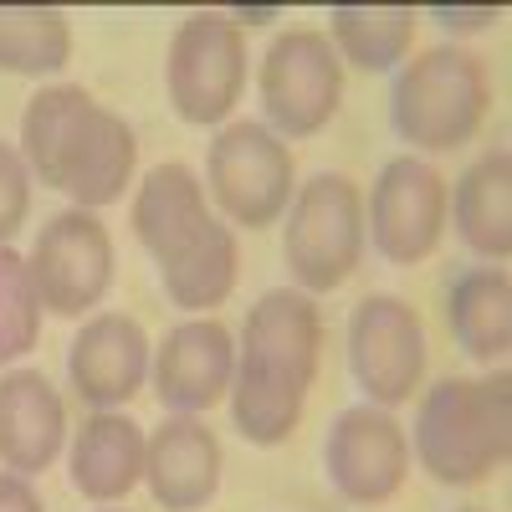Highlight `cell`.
<instances>
[{
  "instance_id": "cell-16",
  "label": "cell",
  "mask_w": 512,
  "mask_h": 512,
  "mask_svg": "<svg viewBox=\"0 0 512 512\" xmlns=\"http://www.w3.org/2000/svg\"><path fill=\"white\" fill-rule=\"evenodd\" d=\"M144 482L164 512H195L221 487V441L195 415H169L144 446Z\"/></svg>"
},
{
  "instance_id": "cell-8",
  "label": "cell",
  "mask_w": 512,
  "mask_h": 512,
  "mask_svg": "<svg viewBox=\"0 0 512 512\" xmlns=\"http://www.w3.org/2000/svg\"><path fill=\"white\" fill-rule=\"evenodd\" d=\"M210 175V195L226 216L246 231H262L277 216H287V205L297 195V169H292V149L272 134L267 123H226L205 159Z\"/></svg>"
},
{
  "instance_id": "cell-4",
  "label": "cell",
  "mask_w": 512,
  "mask_h": 512,
  "mask_svg": "<svg viewBox=\"0 0 512 512\" xmlns=\"http://www.w3.org/2000/svg\"><path fill=\"white\" fill-rule=\"evenodd\" d=\"M512 451V379H441L415 415V461L441 487H477L507 466Z\"/></svg>"
},
{
  "instance_id": "cell-27",
  "label": "cell",
  "mask_w": 512,
  "mask_h": 512,
  "mask_svg": "<svg viewBox=\"0 0 512 512\" xmlns=\"http://www.w3.org/2000/svg\"><path fill=\"white\" fill-rule=\"evenodd\" d=\"M466 512H472V507H466Z\"/></svg>"
},
{
  "instance_id": "cell-23",
  "label": "cell",
  "mask_w": 512,
  "mask_h": 512,
  "mask_svg": "<svg viewBox=\"0 0 512 512\" xmlns=\"http://www.w3.org/2000/svg\"><path fill=\"white\" fill-rule=\"evenodd\" d=\"M41 338V297L31 287L26 256L0 246V369L36 349Z\"/></svg>"
},
{
  "instance_id": "cell-12",
  "label": "cell",
  "mask_w": 512,
  "mask_h": 512,
  "mask_svg": "<svg viewBox=\"0 0 512 512\" xmlns=\"http://www.w3.org/2000/svg\"><path fill=\"white\" fill-rule=\"evenodd\" d=\"M349 369L369 405L390 410L420 390L425 374V328L415 308L395 292H369L349 313Z\"/></svg>"
},
{
  "instance_id": "cell-18",
  "label": "cell",
  "mask_w": 512,
  "mask_h": 512,
  "mask_svg": "<svg viewBox=\"0 0 512 512\" xmlns=\"http://www.w3.org/2000/svg\"><path fill=\"white\" fill-rule=\"evenodd\" d=\"M144 425L128 420L118 410H98L93 420H82V431L72 436V487L88 502H118L144 482Z\"/></svg>"
},
{
  "instance_id": "cell-10",
  "label": "cell",
  "mask_w": 512,
  "mask_h": 512,
  "mask_svg": "<svg viewBox=\"0 0 512 512\" xmlns=\"http://www.w3.org/2000/svg\"><path fill=\"white\" fill-rule=\"evenodd\" d=\"M26 272H31V287H36L47 313L82 318V313H93L113 287V236L93 210L72 205L36 231Z\"/></svg>"
},
{
  "instance_id": "cell-7",
  "label": "cell",
  "mask_w": 512,
  "mask_h": 512,
  "mask_svg": "<svg viewBox=\"0 0 512 512\" xmlns=\"http://www.w3.org/2000/svg\"><path fill=\"white\" fill-rule=\"evenodd\" d=\"M164 88L185 123H221L246 88V31L226 11H190L169 36Z\"/></svg>"
},
{
  "instance_id": "cell-9",
  "label": "cell",
  "mask_w": 512,
  "mask_h": 512,
  "mask_svg": "<svg viewBox=\"0 0 512 512\" xmlns=\"http://www.w3.org/2000/svg\"><path fill=\"white\" fill-rule=\"evenodd\" d=\"M338 98H344V62L323 31H282L262 57V108L267 128L287 139H313L333 123Z\"/></svg>"
},
{
  "instance_id": "cell-25",
  "label": "cell",
  "mask_w": 512,
  "mask_h": 512,
  "mask_svg": "<svg viewBox=\"0 0 512 512\" xmlns=\"http://www.w3.org/2000/svg\"><path fill=\"white\" fill-rule=\"evenodd\" d=\"M0 512H47L36 497V487L16 472H0Z\"/></svg>"
},
{
  "instance_id": "cell-6",
  "label": "cell",
  "mask_w": 512,
  "mask_h": 512,
  "mask_svg": "<svg viewBox=\"0 0 512 512\" xmlns=\"http://www.w3.org/2000/svg\"><path fill=\"white\" fill-rule=\"evenodd\" d=\"M282 262L297 292H333L344 287L364 262V190L323 169L308 185H297L282 226Z\"/></svg>"
},
{
  "instance_id": "cell-5",
  "label": "cell",
  "mask_w": 512,
  "mask_h": 512,
  "mask_svg": "<svg viewBox=\"0 0 512 512\" xmlns=\"http://www.w3.org/2000/svg\"><path fill=\"white\" fill-rule=\"evenodd\" d=\"M487 103H492V82L482 57L461 47H431L400 67L390 123L410 149L451 154L482 128Z\"/></svg>"
},
{
  "instance_id": "cell-13",
  "label": "cell",
  "mask_w": 512,
  "mask_h": 512,
  "mask_svg": "<svg viewBox=\"0 0 512 512\" xmlns=\"http://www.w3.org/2000/svg\"><path fill=\"white\" fill-rule=\"evenodd\" d=\"M323 472L344 502L374 507L390 502L410 477V436L405 425L379 405H349L328 425Z\"/></svg>"
},
{
  "instance_id": "cell-11",
  "label": "cell",
  "mask_w": 512,
  "mask_h": 512,
  "mask_svg": "<svg viewBox=\"0 0 512 512\" xmlns=\"http://www.w3.org/2000/svg\"><path fill=\"white\" fill-rule=\"evenodd\" d=\"M446 175L436 164H425L415 154H400L379 169V180L369 190V210H364V236L374 241V251L395 267H415L425 262L441 236H446Z\"/></svg>"
},
{
  "instance_id": "cell-20",
  "label": "cell",
  "mask_w": 512,
  "mask_h": 512,
  "mask_svg": "<svg viewBox=\"0 0 512 512\" xmlns=\"http://www.w3.org/2000/svg\"><path fill=\"white\" fill-rule=\"evenodd\" d=\"M446 328L477 364H502L512 349V277L502 267H472L451 282Z\"/></svg>"
},
{
  "instance_id": "cell-3",
  "label": "cell",
  "mask_w": 512,
  "mask_h": 512,
  "mask_svg": "<svg viewBox=\"0 0 512 512\" xmlns=\"http://www.w3.org/2000/svg\"><path fill=\"white\" fill-rule=\"evenodd\" d=\"M26 169L77 210H103L123 200L139 164V144L113 108L93 103L82 88H41L21 113Z\"/></svg>"
},
{
  "instance_id": "cell-21",
  "label": "cell",
  "mask_w": 512,
  "mask_h": 512,
  "mask_svg": "<svg viewBox=\"0 0 512 512\" xmlns=\"http://www.w3.org/2000/svg\"><path fill=\"white\" fill-rule=\"evenodd\" d=\"M415 11L410 6H333L328 31L338 62H354L359 72H390L405 62L415 41Z\"/></svg>"
},
{
  "instance_id": "cell-2",
  "label": "cell",
  "mask_w": 512,
  "mask_h": 512,
  "mask_svg": "<svg viewBox=\"0 0 512 512\" xmlns=\"http://www.w3.org/2000/svg\"><path fill=\"white\" fill-rule=\"evenodd\" d=\"M134 236L164 282V297L185 313L221 308L236 287V236L205 205L190 164H154L134 195Z\"/></svg>"
},
{
  "instance_id": "cell-14",
  "label": "cell",
  "mask_w": 512,
  "mask_h": 512,
  "mask_svg": "<svg viewBox=\"0 0 512 512\" xmlns=\"http://www.w3.org/2000/svg\"><path fill=\"white\" fill-rule=\"evenodd\" d=\"M236 374V338L216 318H185L180 328L164 333V344L149 359V379L164 410L200 415L231 395Z\"/></svg>"
},
{
  "instance_id": "cell-26",
  "label": "cell",
  "mask_w": 512,
  "mask_h": 512,
  "mask_svg": "<svg viewBox=\"0 0 512 512\" xmlns=\"http://www.w3.org/2000/svg\"><path fill=\"white\" fill-rule=\"evenodd\" d=\"M502 11H492V6H482V11H451V6H441L436 11V21L446 26V31H477V26H487V21H497Z\"/></svg>"
},
{
  "instance_id": "cell-1",
  "label": "cell",
  "mask_w": 512,
  "mask_h": 512,
  "mask_svg": "<svg viewBox=\"0 0 512 512\" xmlns=\"http://www.w3.org/2000/svg\"><path fill=\"white\" fill-rule=\"evenodd\" d=\"M323 359V313L308 292L277 287L246 313L236 374H231V420L246 446H282L303 420L308 390Z\"/></svg>"
},
{
  "instance_id": "cell-24",
  "label": "cell",
  "mask_w": 512,
  "mask_h": 512,
  "mask_svg": "<svg viewBox=\"0 0 512 512\" xmlns=\"http://www.w3.org/2000/svg\"><path fill=\"white\" fill-rule=\"evenodd\" d=\"M26 216H31V169L16 144H0V246H11Z\"/></svg>"
},
{
  "instance_id": "cell-22",
  "label": "cell",
  "mask_w": 512,
  "mask_h": 512,
  "mask_svg": "<svg viewBox=\"0 0 512 512\" xmlns=\"http://www.w3.org/2000/svg\"><path fill=\"white\" fill-rule=\"evenodd\" d=\"M72 57V26L57 6H0V72L47 77Z\"/></svg>"
},
{
  "instance_id": "cell-15",
  "label": "cell",
  "mask_w": 512,
  "mask_h": 512,
  "mask_svg": "<svg viewBox=\"0 0 512 512\" xmlns=\"http://www.w3.org/2000/svg\"><path fill=\"white\" fill-rule=\"evenodd\" d=\"M67 379L77 400L98 410L128 405L149 379V338L128 313H93L67 349Z\"/></svg>"
},
{
  "instance_id": "cell-19",
  "label": "cell",
  "mask_w": 512,
  "mask_h": 512,
  "mask_svg": "<svg viewBox=\"0 0 512 512\" xmlns=\"http://www.w3.org/2000/svg\"><path fill=\"white\" fill-rule=\"evenodd\" d=\"M446 216L456 221V236L487 262H507L512 251V154L487 149L451 190Z\"/></svg>"
},
{
  "instance_id": "cell-17",
  "label": "cell",
  "mask_w": 512,
  "mask_h": 512,
  "mask_svg": "<svg viewBox=\"0 0 512 512\" xmlns=\"http://www.w3.org/2000/svg\"><path fill=\"white\" fill-rule=\"evenodd\" d=\"M67 441V410L47 374L11 369L0 374V466L16 477H36L57 461Z\"/></svg>"
}]
</instances>
